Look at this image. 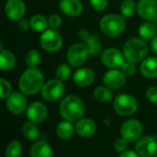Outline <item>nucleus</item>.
<instances>
[{"label": "nucleus", "mask_w": 157, "mask_h": 157, "mask_svg": "<svg viewBox=\"0 0 157 157\" xmlns=\"http://www.w3.org/2000/svg\"><path fill=\"white\" fill-rule=\"evenodd\" d=\"M90 1V5L91 6L98 11H102L104 10L109 3V0H89Z\"/></svg>", "instance_id": "obj_37"}, {"label": "nucleus", "mask_w": 157, "mask_h": 157, "mask_svg": "<svg viewBox=\"0 0 157 157\" xmlns=\"http://www.w3.org/2000/svg\"><path fill=\"white\" fill-rule=\"evenodd\" d=\"M113 107L119 115L131 116L136 112L138 104L132 96L128 94H121L115 98Z\"/></svg>", "instance_id": "obj_5"}, {"label": "nucleus", "mask_w": 157, "mask_h": 157, "mask_svg": "<svg viewBox=\"0 0 157 157\" xmlns=\"http://www.w3.org/2000/svg\"><path fill=\"white\" fill-rule=\"evenodd\" d=\"M94 97L100 102H109L112 98V93L105 86H98L94 91Z\"/></svg>", "instance_id": "obj_28"}, {"label": "nucleus", "mask_w": 157, "mask_h": 157, "mask_svg": "<svg viewBox=\"0 0 157 157\" xmlns=\"http://www.w3.org/2000/svg\"><path fill=\"white\" fill-rule=\"evenodd\" d=\"M121 71L123 72L124 75H129V76H132L133 75H135L136 73V66L134 64V63H132V62H124V63L121 65Z\"/></svg>", "instance_id": "obj_34"}, {"label": "nucleus", "mask_w": 157, "mask_h": 157, "mask_svg": "<svg viewBox=\"0 0 157 157\" xmlns=\"http://www.w3.org/2000/svg\"><path fill=\"white\" fill-rule=\"evenodd\" d=\"M75 130V129H74V126L72 125V123L68 121H62V122L58 123V125L56 126L57 136L63 140L70 139L73 136Z\"/></svg>", "instance_id": "obj_24"}, {"label": "nucleus", "mask_w": 157, "mask_h": 157, "mask_svg": "<svg viewBox=\"0 0 157 157\" xmlns=\"http://www.w3.org/2000/svg\"><path fill=\"white\" fill-rule=\"evenodd\" d=\"M25 5L22 0H7L5 12L11 20H19L25 14Z\"/></svg>", "instance_id": "obj_16"}, {"label": "nucleus", "mask_w": 157, "mask_h": 157, "mask_svg": "<svg viewBox=\"0 0 157 157\" xmlns=\"http://www.w3.org/2000/svg\"><path fill=\"white\" fill-rule=\"evenodd\" d=\"M22 133L29 141H36L40 136V129L36 123L29 121L26 122L22 127Z\"/></svg>", "instance_id": "obj_25"}, {"label": "nucleus", "mask_w": 157, "mask_h": 157, "mask_svg": "<svg viewBox=\"0 0 157 157\" xmlns=\"http://www.w3.org/2000/svg\"><path fill=\"white\" fill-rule=\"evenodd\" d=\"M64 85L58 79L48 81L41 89V97L47 101H56L64 94Z\"/></svg>", "instance_id": "obj_8"}, {"label": "nucleus", "mask_w": 157, "mask_h": 157, "mask_svg": "<svg viewBox=\"0 0 157 157\" xmlns=\"http://www.w3.org/2000/svg\"><path fill=\"white\" fill-rule=\"evenodd\" d=\"M88 54V49L86 44L75 43L73 44L67 52V61L70 65L78 67L86 62Z\"/></svg>", "instance_id": "obj_9"}, {"label": "nucleus", "mask_w": 157, "mask_h": 157, "mask_svg": "<svg viewBox=\"0 0 157 157\" xmlns=\"http://www.w3.org/2000/svg\"><path fill=\"white\" fill-rule=\"evenodd\" d=\"M43 84L42 73L37 68H29L20 76L18 86L23 94L31 96L41 90L44 86Z\"/></svg>", "instance_id": "obj_1"}, {"label": "nucleus", "mask_w": 157, "mask_h": 157, "mask_svg": "<svg viewBox=\"0 0 157 157\" xmlns=\"http://www.w3.org/2000/svg\"><path fill=\"white\" fill-rule=\"evenodd\" d=\"M103 81L108 87L112 89H118L124 86L126 82V78L122 71L113 69L105 74L103 77Z\"/></svg>", "instance_id": "obj_17"}, {"label": "nucleus", "mask_w": 157, "mask_h": 157, "mask_svg": "<svg viewBox=\"0 0 157 157\" xmlns=\"http://www.w3.org/2000/svg\"><path fill=\"white\" fill-rule=\"evenodd\" d=\"M151 48H152V51L154 53L157 54V36H155L153 40H152V42H151Z\"/></svg>", "instance_id": "obj_41"}, {"label": "nucleus", "mask_w": 157, "mask_h": 157, "mask_svg": "<svg viewBox=\"0 0 157 157\" xmlns=\"http://www.w3.org/2000/svg\"><path fill=\"white\" fill-rule=\"evenodd\" d=\"M143 133L142 123L134 119L126 121L121 128V138L125 139L128 143L138 141Z\"/></svg>", "instance_id": "obj_7"}, {"label": "nucleus", "mask_w": 157, "mask_h": 157, "mask_svg": "<svg viewBox=\"0 0 157 157\" xmlns=\"http://www.w3.org/2000/svg\"><path fill=\"white\" fill-rule=\"evenodd\" d=\"M47 108L44 104L39 101L32 102L27 109L28 119L34 123H40L45 121L47 117Z\"/></svg>", "instance_id": "obj_13"}, {"label": "nucleus", "mask_w": 157, "mask_h": 157, "mask_svg": "<svg viewBox=\"0 0 157 157\" xmlns=\"http://www.w3.org/2000/svg\"><path fill=\"white\" fill-rule=\"evenodd\" d=\"M141 72L147 78L157 77V57L145 59L141 65Z\"/></svg>", "instance_id": "obj_22"}, {"label": "nucleus", "mask_w": 157, "mask_h": 157, "mask_svg": "<svg viewBox=\"0 0 157 157\" xmlns=\"http://www.w3.org/2000/svg\"><path fill=\"white\" fill-rule=\"evenodd\" d=\"M71 74H72L71 67L66 63H63V64H60L57 67L55 75H56V78L58 80L63 82V81H66V80H68L70 78Z\"/></svg>", "instance_id": "obj_31"}, {"label": "nucleus", "mask_w": 157, "mask_h": 157, "mask_svg": "<svg viewBox=\"0 0 157 157\" xmlns=\"http://www.w3.org/2000/svg\"><path fill=\"white\" fill-rule=\"evenodd\" d=\"M125 20L121 16L111 14L103 17L100 20V29L109 37H117L125 29Z\"/></svg>", "instance_id": "obj_4"}, {"label": "nucleus", "mask_w": 157, "mask_h": 157, "mask_svg": "<svg viewBox=\"0 0 157 157\" xmlns=\"http://www.w3.org/2000/svg\"><path fill=\"white\" fill-rule=\"evenodd\" d=\"M79 36L85 41L90 55L98 56L102 52V47L100 45L98 36L90 34L86 29H81L79 31Z\"/></svg>", "instance_id": "obj_15"}, {"label": "nucleus", "mask_w": 157, "mask_h": 157, "mask_svg": "<svg viewBox=\"0 0 157 157\" xmlns=\"http://www.w3.org/2000/svg\"><path fill=\"white\" fill-rule=\"evenodd\" d=\"M146 97L152 103L157 104V87L156 86H151L146 91Z\"/></svg>", "instance_id": "obj_38"}, {"label": "nucleus", "mask_w": 157, "mask_h": 157, "mask_svg": "<svg viewBox=\"0 0 157 157\" xmlns=\"http://www.w3.org/2000/svg\"><path fill=\"white\" fill-rule=\"evenodd\" d=\"M0 87H1V92H0L1 98L4 99L6 98H8L11 95V86L8 81L2 78L0 80Z\"/></svg>", "instance_id": "obj_33"}, {"label": "nucleus", "mask_w": 157, "mask_h": 157, "mask_svg": "<svg viewBox=\"0 0 157 157\" xmlns=\"http://www.w3.org/2000/svg\"><path fill=\"white\" fill-rule=\"evenodd\" d=\"M6 108L13 114H20L27 108V99L23 93L14 92L6 100Z\"/></svg>", "instance_id": "obj_14"}, {"label": "nucleus", "mask_w": 157, "mask_h": 157, "mask_svg": "<svg viewBox=\"0 0 157 157\" xmlns=\"http://www.w3.org/2000/svg\"><path fill=\"white\" fill-rule=\"evenodd\" d=\"M29 25L30 24L29 23L28 19H26V18H23L22 17L21 19L18 20V28L20 29H22V30H27Z\"/></svg>", "instance_id": "obj_39"}, {"label": "nucleus", "mask_w": 157, "mask_h": 157, "mask_svg": "<svg viewBox=\"0 0 157 157\" xmlns=\"http://www.w3.org/2000/svg\"><path fill=\"white\" fill-rule=\"evenodd\" d=\"M154 157H157V153H156V155H155V156Z\"/></svg>", "instance_id": "obj_42"}, {"label": "nucleus", "mask_w": 157, "mask_h": 157, "mask_svg": "<svg viewBox=\"0 0 157 157\" xmlns=\"http://www.w3.org/2000/svg\"><path fill=\"white\" fill-rule=\"evenodd\" d=\"M60 113L68 121H79L85 113L84 102L76 96L70 95L64 98L60 104Z\"/></svg>", "instance_id": "obj_2"}, {"label": "nucleus", "mask_w": 157, "mask_h": 157, "mask_svg": "<svg viewBox=\"0 0 157 157\" xmlns=\"http://www.w3.org/2000/svg\"><path fill=\"white\" fill-rule=\"evenodd\" d=\"M148 53L147 43L139 38L129 40L123 46L124 57L132 63H138L144 59Z\"/></svg>", "instance_id": "obj_3"}, {"label": "nucleus", "mask_w": 157, "mask_h": 157, "mask_svg": "<svg viewBox=\"0 0 157 157\" xmlns=\"http://www.w3.org/2000/svg\"><path fill=\"white\" fill-rule=\"evenodd\" d=\"M137 11L147 20H157V0H140L137 4Z\"/></svg>", "instance_id": "obj_12"}, {"label": "nucleus", "mask_w": 157, "mask_h": 157, "mask_svg": "<svg viewBox=\"0 0 157 157\" xmlns=\"http://www.w3.org/2000/svg\"><path fill=\"white\" fill-rule=\"evenodd\" d=\"M62 24V19L61 17L56 15V14H53L52 15L49 19H48V25L50 26L51 29H57Z\"/></svg>", "instance_id": "obj_36"}, {"label": "nucleus", "mask_w": 157, "mask_h": 157, "mask_svg": "<svg viewBox=\"0 0 157 157\" xmlns=\"http://www.w3.org/2000/svg\"><path fill=\"white\" fill-rule=\"evenodd\" d=\"M40 54L36 50L29 51L26 55V63L29 68H36L40 63Z\"/></svg>", "instance_id": "obj_30"}, {"label": "nucleus", "mask_w": 157, "mask_h": 157, "mask_svg": "<svg viewBox=\"0 0 157 157\" xmlns=\"http://www.w3.org/2000/svg\"><path fill=\"white\" fill-rule=\"evenodd\" d=\"M40 41L41 47L49 52H55L59 51L63 44L61 35L53 29L45 30L41 34Z\"/></svg>", "instance_id": "obj_6"}, {"label": "nucleus", "mask_w": 157, "mask_h": 157, "mask_svg": "<svg viewBox=\"0 0 157 157\" xmlns=\"http://www.w3.org/2000/svg\"><path fill=\"white\" fill-rule=\"evenodd\" d=\"M75 129L78 135L86 138V137H91L92 135L95 134L97 131V126L94 121H92L91 119L85 118V119H80L79 121H76Z\"/></svg>", "instance_id": "obj_18"}, {"label": "nucleus", "mask_w": 157, "mask_h": 157, "mask_svg": "<svg viewBox=\"0 0 157 157\" xmlns=\"http://www.w3.org/2000/svg\"><path fill=\"white\" fill-rule=\"evenodd\" d=\"M59 6L62 12L70 17H76L83 10V6L79 0H61Z\"/></svg>", "instance_id": "obj_20"}, {"label": "nucleus", "mask_w": 157, "mask_h": 157, "mask_svg": "<svg viewBox=\"0 0 157 157\" xmlns=\"http://www.w3.org/2000/svg\"><path fill=\"white\" fill-rule=\"evenodd\" d=\"M30 157H52L53 153L50 144L45 141H39L32 144L29 150Z\"/></svg>", "instance_id": "obj_21"}, {"label": "nucleus", "mask_w": 157, "mask_h": 157, "mask_svg": "<svg viewBox=\"0 0 157 157\" xmlns=\"http://www.w3.org/2000/svg\"><path fill=\"white\" fill-rule=\"evenodd\" d=\"M95 79V74L91 69L81 68L77 70L74 75V82L75 85L81 87L90 86Z\"/></svg>", "instance_id": "obj_19"}, {"label": "nucleus", "mask_w": 157, "mask_h": 157, "mask_svg": "<svg viewBox=\"0 0 157 157\" xmlns=\"http://www.w3.org/2000/svg\"><path fill=\"white\" fill-rule=\"evenodd\" d=\"M135 151L141 157H154L157 153V141L152 136L141 137L135 144Z\"/></svg>", "instance_id": "obj_10"}, {"label": "nucleus", "mask_w": 157, "mask_h": 157, "mask_svg": "<svg viewBox=\"0 0 157 157\" xmlns=\"http://www.w3.org/2000/svg\"><path fill=\"white\" fill-rule=\"evenodd\" d=\"M156 31V27L151 22H144L139 27V34L145 40H153L155 37Z\"/></svg>", "instance_id": "obj_26"}, {"label": "nucleus", "mask_w": 157, "mask_h": 157, "mask_svg": "<svg viewBox=\"0 0 157 157\" xmlns=\"http://www.w3.org/2000/svg\"><path fill=\"white\" fill-rule=\"evenodd\" d=\"M136 8H137V6L134 3V1H132V0H125L121 6V14L127 17H132L134 14Z\"/></svg>", "instance_id": "obj_32"}, {"label": "nucleus", "mask_w": 157, "mask_h": 157, "mask_svg": "<svg viewBox=\"0 0 157 157\" xmlns=\"http://www.w3.org/2000/svg\"><path fill=\"white\" fill-rule=\"evenodd\" d=\"M120 157H139V155L133 151H125L121 154Z\"/></svg>", "instance_id": "obj_40"}, {"label": "nucleus", "mask_w": 157, "mask_h": 157, "mask_svg": "<svg viewBox=\"0 0 157 157\" xmlns=\"http://www.w3.org/2000/svg\"><path fill=\"white\" fill-rule=\"evenodd\" d=\"M29 24H30L31 29L34 31L40 32V31H43L44 29H46L47 25H48V21H47V19L43 16H41V15H35V16H33L30 18Z\"/></svg>", "instance_id": "obj_27"}, {"label": "nucleus", "mask_w": 157, "mask_h": 157, "mask_svg": "<svg viewBox=\"0 0 157 157\" xmlns=\"http://www.w3.org/2000/svg\"><path fill=\"white\" fill-rule=\"evenodd\" d=\"M16 64V59L13 53L6 50H1L0 53V67L3 71H10Z\"/></svg>", "instance_id": "obj_23"}, {"label": "nucleus", "mask_w": 157, "mask_h": 157, "mask_svg": "<svg viewBox=\"0 0 157 157\" xmlns=\"http://www.w3.org/2000/svg\"><path fill=\"white\" fill-rule=\"evenodd\" d=\"M22 152V145L18 141H12L6 149V157H19Z\"/></svg>", "instance_id": "obj_29"}, {"label": "nucleus", "mask_w": 157, "mask_h": 157, "mask_svg": "<svg viewBox=\"0 0 157 157\" xmlns=\"http://www.w3.org/2000/svg\"><path fill=\"white\" fill-rule=\"evenodd\" d=\"M128 148V142L123 139V138H121V139H118L115 144H114V149L117 153H123L127 150Z\"/></svg>", "instance_id": "obj_35"}, {"label": "nucleus", "mask_w": 157, "mask_h": 157, "mask_svg": "<svg viewBox=\"0 0 157 157\" xmlns=\"http://www.w3.org/2000/svg\"><path fill=\"white\" fill-rule=\"evenodd\" d=\"M101 61L109 68H118L124 63V55L117 49L109 48L103 52Z\"/></svg>", "instance_id": "obj_11"}]
</instances>
